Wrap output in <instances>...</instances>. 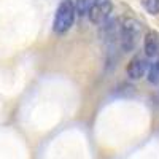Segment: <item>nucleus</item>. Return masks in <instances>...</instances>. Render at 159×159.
Masks as SVG:
<instances>
[{
	"mask_svg": "<svg viewBox=\"0 0 159 159\" xmlns=\"http://www.w3.org/2000/svg\"><path fill=\"white\" fill-rule=\"evenodd\" d=\"M148 65H150V62L147 61V57H143V56H134V57L129 61L127 69H126L129 78H132V80L143 78L145 75H147Z\"/></svg>",
	"mask_w": 159,
	"mask_h": 159,
	"instance_id": "obj_4",
	"label": "nucleus"
},
{
	"mask_svg": "<svg viewBox=\"0 0 159 159\" xmlns=\"http://www.w3.org/2000/svg\"><path fill=\"white\" fill-rule=\"evenodd\" d=\"M142 35V24L134 19V18H126V19H119V29H118V43L124 52L132 51Z\"/></svg>",
	"mask_w": 159,
	"mask_h": 159,
	"instance_id": "obj_1",
	"label": "nucleus"
},
{
	"mask_svg": "<svg viewBox=\"0 0 159 159\" xmlns=\"http://www.w3.org/2000/svg\"><path fill=\"white\" fill-rule=\"evenodd\" d=\"M91 3H92V0H73V5H75V10H76V15H80V16H86V13H88Z\"/></svg>",
	"mask_w": 159,
	"mask_h": 159,
	"instance_id": "obj_8",
	"label": "nucleus"
},
{
	"mask_svg": "<svg viewBox=\"0 0 159 159\" xmlns=\"http://www.w3.org/2000/svg\"><path fill=\"white\" fill-rule=\"evenodd\" d=\"M75 18H76V10L73 5V0H62L56 10L54 21H52V30L57 35L69 32L75 22Z\"/></svg>",
	"mask_w": 159,
	"mask_h": 159,
	"instance_id": "obj_2",
	"label": "nucleus"
},
{
	"mask_svg": "<svg viewBox=\"0 0 159 159\" xmlns=\"http://www.w3.org/2000/svg\"><path fill=\"white\" fill-rule=\"evenodd\" d=\"M140 2L147 13H150L153 16L159 15V0H140Z\"/></svg>",
	"mask_w": 159,
	"mask_h": 159,
	"instance_id": "obj_7",
	"label": "nucleus"
},
{
	"mask_svg": "<svg viewBox=\"0 0 159 159\" xmlns=\"http://www.w3.org/2000/svg\"><path fill=\"white\" fill-rule=\"evenodd\" d=\"M147 75H148V81L151 84H159V57L153 59V62L148 65Z\"/></svg>",
	"mask_w": 159,
	"mask_h": 159,
	"instance_id": "obj_6",
	"label": "nucleus"
},
{
	"mask_svg": "<svg viewBox=\"0 0 159 159\" xmlns=\"http://www.w3.org/2000/svg\"><path fill=\"white\" fill-rule=\"evenodd\" d=\"M113 10V3L111 0H92V3L86 13V16L89 18V21L92 24L102 25L107 19H110Z\"/></svg>",
	"mask_w": 159,
	"mask_h": 159,
	"instance_id": "obj_3",
	"label": "nucleus"
},
{
	"mask_svg": "<svg viewBox=\"0 0 159 159\" xmlns=\"http://www.w3.org/2000/svg\"><path fill=\"white\" fill-rule=\"evenodd\" d=\"M143 51L147 57L156 59L159 57V32L150 30L143 37Z\"/></svg>",
	"mask_w": 159,
	"mask_h": 159,
	"instance_id": "obj_5",
	"label": "nucleus"
}]
</instances>
